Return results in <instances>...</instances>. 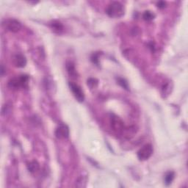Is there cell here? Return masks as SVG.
I'll return each mask as SVG.
<instances>
[{
    "label": "cell",
    "instance_id": "cell-9",
    "mask_svg": "<svg viewBox=\"0 0 188 188\" xmlns=\"http://www.w3.org/2000/svg\"><path fill=\"white\" fill-rule=\"evenodd\" d=\"M66 69L68 73V74L72 78H77V73L76 68L74 65L73 63L68 62L66 63Z\"/></svg>",
    "mask_w": 188,
    "mask_h": 188
},
{
    "label": "cell",
    "instance_id": "cell-13",
    "mask_svg": "<svg viewBox=\"0 0 188 188\" xmlns=\"http://www.w3.org/2000/svg\"><path fill=\"white\" fill-rule=\"evenodd\" d=\"M28 169H29V171H30L32 172V173L37 171L39 169V165H38V163L37 162H35V161L32 162H30V164H29Z\"/></svg>",
    "mask_w": 188,
    "mask_h": 188
},
{
    "label": "cell",
    "instance_id": "cell-12",
    "mask_svg": "<svg viewBox=\"0 0 188 188\" xmlns=\"http://www.w3.org/2000/svg\"><path fill=\"white\" fill-rule=\"evenodd\" d=\"M86 183H87V176L84 175L80 176L77 181V186L79 187H83L85 186Z\"/></svg>",
    "mask_w": 188,
    "mask_h": 188
},
{
    "label": "cell",
    "instance_id": "cell-3",
    "mask_svg": "<svg viewBox=\"0 0 188 188\" xmlns=\"http://www.w3.org/2000/svg\"><path fill=\"white\" fill-rule=\"evenodd\" d=\"M4 29L11 32H18L21 28V24L16 19H7L2 22Z\"/></svg>",
    "mask_w": 188,
    "mask_h": 188
},
{
    "label": "cell",
    "instance_id": "cell-19",
    "mask_svg": "<svg viewBox=\"0 0 188 188\" xmlns=\"http://www.w3.org/2000/svg\"><path fill=\"white\" fill-rule=\"evenodd\" d=\"M4 67H3V66L1 65V76H3V74H4Z\"/></svg>",
    "mask_w": 188,
    "mask_h": 188
},
{
    "label": "cell",
    "instance_id": "cell-7",
    "mask_svg": "<svg viewBox=\"0 0 188 188\" xmlns=\"http://www.w3.org/2000/svg\"><path fill=\"white\" fill-rule=\"evenodd\" d=\"M13 63L16 67L24 68L27 64V59L21 54H16L13 57Z\"/></svg>",
    "mask_w": 188,
    "mask_h": 188
},
{
    "label": "cell",
    "instance_id": "cell-15",
    "mask_svg": "<svg viewBox=\"0 0 188 188\" xmlns=\"http://www.w3.org/2000/svg\"><path fill=\"white\" fill-rule=\"evenodd\" d=\"M117 81H118V83L121 86V87H124L126 90H129V85H128V82H126L125 79L119 77L117 79Z\"/></svg>",
    "mask_w": 188,
    "mask_h": 188
},
{
    "label": "cell",
    "instance_id": "cell-6",
    "mask_svg": "<svg viewBox=\"0 0 188 188\" xmlns=\"http://www.w3.org/2000/svg\"><path fill=\"white\" fill-rule=\"evenodd\" d=\"M55 135H56L57 138H60V139L67 138L69 135L68 127L66 125H65V124H61V125L59 126V127L56 129Z\"/></svg>",
    "mask_w": 188,
    "mask_h": 188
},
{
    "label": "cell",
    "instance_id": "cell-8",
    "mask_svg": "<svg viewBox=\"0 0 188 188\" xmlns=\"http://www.w3.org/2000/svg\"><path fill=\"white\" fill-rule=\"evenodd\" d=\"M111 125H112L114 130L118 131V132H121L124 129V124L116 116H114L111 118Z\"/></svg>",
    "mask_w": 188,
    "mask_h": 188
},
{
    "label": "cell",
    "instance_id": "cell-16",
    "mask_svg": "<svg viewBox=\"0 0 188 188\" xmlns=\"http://www.w3.org/2000/svg\"><path fill=\"white\" fill-rule=\"evenodd\" d=\"M143 18L146 21H151L154 18V14L151 11H146L143 15Z\"/></svg>",
    "mask_w": 188,
    "mask_h": 188
},
{
    "label": "cell",
    "instance_id": "cell-4",
    "mask_svg": "<svg viewBox=\"0 0 188 188\" xmlns=\"http://www.w3.org/2000/svg\"><path fill=\"white\" fill-rule=\"evenodd\" d=\"M153 154V147L151 144H146L138 151V157L141 161H145L150 158Z\"/></svg>",
    "mask_w": 188,
    "mask_h": 188
},
{
    "label": "cell",
    "instance_id": "cell-1",
    "mask_svg": "<svg viewBox=\"0 0 188 188\" xmlns=\"http://www.w3.org/2000/svg\"><path fill=\"white\" fill-rule=\"evenodd\" d=\"M107 13L111 18H121L124 15V7L118 1H112L107 8Z\"/></svg>",
    "mask_w": 188,
    "mask_h": 188
},
{
    "label": "cell",
    "instance_id": "cell-17",
    "mask_svg": "<svg viewBox=\"0 0 188 188\" xmlns=\"http://www.w3.org/2000/svg\"><path fill=\"white\" fill-rule=\"evenodd\" d=\"M98 54H93V56H92V58H91V60L94 63H95V64L98 65Z\"/></svg>",
    "mask_w": 188,
    "mask_h": 188
},
{
    "label": "cell",
    "instance_id": "cell-5",
    "mask_svg": "<svg viewBox=\"0 0 188 188\" xmlns=\"http://www.w3.org/2000/svg\"><path fill=\"white\" fill-rule=\"evenodd\" d=\"M69 86H70L71 90L72 93H73L76 99L79 102H82L85 99V94L83 93L81 87L77 84L74 82L69 83Z\"/></svg>",
    "mask_w": 188,
    "mask_h": 188
},
{
    "label": "cell",
    "instance_id": "cell-2",
    "mask_svg": "<svg viewBox=\"0 0 188 188\" xmlns=\"http://www.w3.org/2000/svg\"><path fill=\"white\" fill-rule=\"evenodd\" d=\"M29 77L27 75H21L17 77H14L9 81L8 86L10 88L18 89L20 87H27L28 84Z\"/></svg>",
    "mask_w": 188,
    "mask_h": 188
},
{
    "label": "cell",
    "instance_id": "cell-14",
    "mask_svg": "<svg viewBox=\"0 0 188 188\" xmlns=\"http://www.w3.org/2000/svg\"><path fill=\"white\" fill-rule=\"evenodd\" d=\"M171 83L168 82L165 85H164V86L162 87V94L164 95H169L171 92Z\"/></svg>",
    "mask_w": 188,
    "mask_h": 188
},
{
    "label": "cell",
    "instance_id": "cell-11",
    "mask_svg": "<svg viewBox=\"0 0 188 188\" xmlns=\"http://www.w3.org/2000/svg\"><path fill=\"white\" fill-rule=\"evenodd\" d=\"M174 176H175L174 172L171 171L165 175V184L166 185H169V184H171L173 180L174 179Z\"/></svg>",
    "mask_w": 188,
    "mask_h": 188
},
{
    "label": "cell",
    "instance_id": "cell-10",
    "mask_svg": "<svg viewBox=\"0 0 188 188\" xmlns=\"http://www.w3.org/2000/svg\"><path fill=\"white\" fill-rule=\"evenodd\" d=\"M51 27H52V29L54 31L58 32V33H60L63 30V24L59 21H53L51 24Z\"/></svg>",
    "mask_w": 188,
    "mask_h": 188
},
{
    "label": "cell",
    "instance_id": "cell-18",
    "mask_svg": "<svg viewBox=\"0 0 188 188\" xmlns=\"http://www.w3.org/2000/svg\"><path fill=\"white\" fill-rule=\"evenodd\" d=\"M165 4H166L165 1H159V2L157 3V7L160 9H162L165 7Z\"/></svg>",
    "mask_w": 188,
    "mask_h": 188
}]
</instances>
